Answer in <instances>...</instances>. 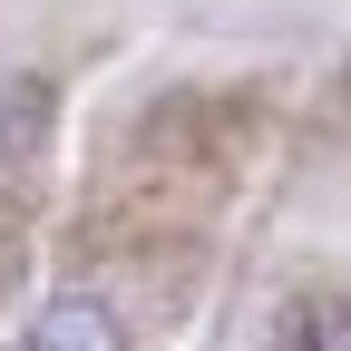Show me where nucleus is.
<instances>
[{
    "mask_svg": "<svg viewBox=\"0 0 351 351\" xmlns=\"http://www.w3.org/2000/svg\"><path fill=\"white\" fill-rule=\"evenodd\" d=\"M274 351H351V293H293L274 313Z\"/></svg>",
    "mask_w": 351,
    "mask_h": 351,
    "instance_id": "f03ea898",
    "label": "nucleus"
},
{
    "mask_svg": "<svg viewBox=\"0 0 351 351\" xmlns=\"http://www.w3.org/2000/svg\"><path fill=\"white\" fill-rule=\"evenodd\" d=\"M29 351H127V313H117L108 293L69 283V293H49L29 313Z\"/></svg>",
    "mask_w": 351,
    "mask_h": 351,
    "instance_id": "f257e3e1",
    "label": "nucleus"
}]
</instances>
